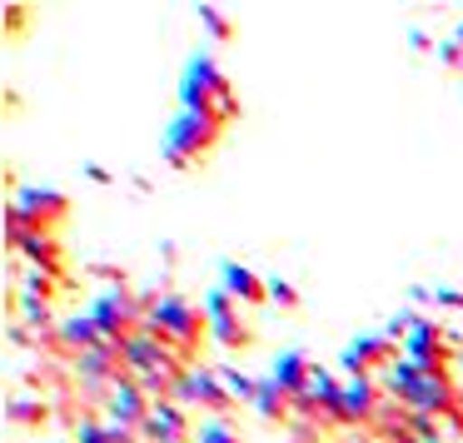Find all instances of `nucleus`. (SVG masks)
Segmentation results:
<instances>
[{
	"label": "nucleus",
	"mask_w": 463,
	"mask_h": 443,
	"mask_svg": "<svg viewBox=\"0 0 463 443\" xmlns=\"http://www.w3.org/2000/svg\"><path fill=\"white\" fill-rule=\"evenodd\" d=\"M145 329L155 334V339H165L175 353H180L190 369H200V353H204V339H214L210 334V314H204V304L184 299V294H160V299L150 304V314H145Z\"/></svg>",
	"instance_id": "obj_1"
},
{
	"label": "nucleus",
	"mask_w": 463,
	"mask_h": 443,
	"mask_svg": "<svg viewBox=\"0 0 463 443\" xmlns=\"http://www.w3.org/2000/svg\"><path fill=\"white\" fill-rule=\"evenodd\" d=\"M383 389H389V399L403 403L413 419H449V413L463 403V389L453 383V373L419 369V363H409V359L393 363Z\"/></svg>",
	"instance_id": "obj_2"
},
{
	"label": "nucleus",
	"mask_w": 463,
	"mask_h": 443,
	"mask_svg": "<svg viewBox=\"0 0 463 443\" xmlns=\"http://www.w3.org/2000/svg\"><path fill=\"white\" fill-rule=\"evenodd\" d=\"M180 110H204L230 130L240 120V95H234L230 75L214 65V55H194L180 75Z\"/></svg>",
	"instance_id": "obj_3"
},
{
	"label": "nucleus",
	"mask_w": 463,
	"mask_h": 443,
	"mask_svg": "<svg viewBox=\"0 0 463 443\" xmlns=\"http://www.w3.org/2000/svg\"><path fill=\"white\" fill-rule=\"evenodd\" d=\"M220 140H224V125L214 120V115L180 110L175 125L165 130V165H170V170H200Z\"/></svg>",
	"instance_id": "obj_4"
},
{
	"label": "nucleus",
	"mask_w": 463,
	"mask_h": 443,
	"mask_svg": "<svg viewBox=\"0 0 463 443\" xmlns=\"http://www.w3.org/2000/svg\"><path fill=\"white\" fill-rule=\"evenodd\" d=\"M11 210L21 214L25 230H45V234H61V224L71 220V194L65 190H51V184H21L11 200Z\"/></svg>",
	"instance_id": "obj_5"
},
{
	"label": "nucleus",
	"mask_w": 463,
	"mask_h": 443,
	"mask_svg": "<svg viewBox=\"0 0 463 443\" xmlns=\"http://www.w3.org/2000/svg\"><path fill=\"white\" fill-rule=\"evenodd\" d=\"M5 244H11L15 254H25V259H31V269H45V274H55V279H71V274H65V244H61V234L25 230L15 210H5Z\"/></svg>",
	"instance_id": "obj_6"
},
{
	"label": "nucleus",
	"mask_w": 463,
	"mask_h": 443,
	"mask_svg": "<svg viewBox=\"0 0 463 443\" xmlns=\"http://www.w3.org/2000/svg\"><path fill=\"white\" fill-rule=\"evenodd\" d=\"M175 403H184V409H204V419H234L240 413V403H234V393L224 389L220 369H190L180 379V389H175Z\"/></svg>",
	"instance_id": "obj_7"
},
{
	"label": "nucleus",
	"mask_w": 463,
	"mask_h": 443,
	"mask_svg": "<svg viewBox=\"0 0 463 443\" xmlns=\"http://www.w3.org/2000/svg\"><path fill=\"white\" fill-rule=\"evenodd\" d=\"M399 359H403L399 339H389V334H364V339H354L349 349H344L339 369H344V379H373L379 369L389 373Z\"/></svg>",
	"instance_id": "obj_8"
},
{
	"label": "nucleus",
	"mask_w": 463,
	"mask_h": 443,
	"mask_svg": "<svg viewBox=\"0 0 463 443\" xmlns=\"http://www.w3.org/2000/svg\"><path fill=\"white\" fill-rule=\"evenodd\" d=\"M204 314H210V334H214V344H220V349H230V353L254 349V329L244 324V304H234L224 289L204 294Z\"/></svg>",
	"instance_id": "obj_9"
},
{
	"label": "nucleus",
	"mask_w": 463,
	"mask_h": 443,
	"mask_svg": "<svg viewBox=\"0 0 463 443\" xmlns=\"http://www.w3.org/2000/svg\"><path fill=\"white\" fill-rule=\"evenodd\" d=\"M383 403L389 399H383L379 379H344V393H339V403H334L329 423H339V429H364V423L379 419Z\"/></svg>",
	"instance_id": "obj_10"
},
{
	"label": "nucleus",
	"mask_w": 463,
	"mask_h": 443,
	"mask_svg": "<svg viewBox=\"0 0 463 443\" xmlns=\"http://www.w3.org/2000/svg\"><path fill=\"white\" fill-rule=\"evenodd\" d=\"M403 359L419 363V369L449 373V334H443V324H433V319H413V324H409V334H403Z\"/></svg>",
	"instance_id": "obj_11"
},
{
	"label": "nucleus",
	"mask_w": 463,
	"mask_h": 443,
	"mask_svg": "<svg viewBox=\"0 0 463 443\" xmlns=\"http://www.w3.org/2000/svg\"><path fill=\"white\" fill-rule=\"evenodd\" d=\"M150 413H155V399L140 389V383L125 373L120 383L110 389V403H105V419L110 423H120V429H130V433H145V423H150Z\"/></svg>",
	"instance_id": "obj_12"
},
{
	"label": "nucleus",
	"mask_w": 463,
	"mask_h": 443,
	"mask_svg": "<svg viewBox=\"0 0 463 443\" xmlns=\"http://www.w3.org/2000/svg\"><path fill=\"white\" fill-rule=\"evenodd\" d=\"M194 423H200V419H194L184 403L165 399V403H155L145 433H150V443H194Z\"/></svg>",
	"instance_id": "obj_13"
},
{
	"label": "nucleus",
	"mask_w": 463,
	"mask_h": 443,
	"mask_svg": "<svg viewBox=\"0 0 463 443\" xmlns=\"http://www.w3.org/2000/svg\"><path fill=\"white\" fill-rule=\"evenodd\" d=\"M220 289L230 294L234 304H244V309L269 304V279H260V274H254L250 264H240V259H224L220 264Z\"/></svg>",
	"instance_id": "obj_14"
},
{
	"label": "nucleus",
	"mask_w": 463,
	"mask_h": 443,
	"mask_svg": "<svg viewBox=\"0 0 463 443\" xmlns=\"http://www.w3.org/2000/svg\"><path fill=\"white\" fill-rule=\"evenodd\" d=\"M5 423L21 433H41L45 423H51V399L45 393H11V403H5Z\"/></svg>",
	"instance_id": "obj_15"
},
{
	"label": "nucleus",
	"mask_w": 463,
	"mask_h": 443,
	"mask_svg": "<svg viewBox=\"0 0 463 443\" xmlns=\"http://www.w3.org/2000/svg\"><path fill=\"white\" fill-rule=\"evenodd\" d=\"M269 379L279 383L284 393H294V399H299V393L309 389V379H314V363H309V353H299V349H284L279 359H274Z\"/></svg>",
	"instance_id": "obj_16"
},
{
	"label": "nucleus",
	"mask_w": 463,
	"mask_h": 443,
	"mask_svg": "<svg viewBox=\"0 0 463 443\" xmlns=\"http://www.w3.org/2000/svg\"><path fill=\"white\" fill-rule=\"evenodd\" d=\"M254 409H260L269 423H284V429L299 419V413H294V393H284L274 379H260V399H254Z\"/></svg>",
	"instance_id": "obj_17"
},
{
	"label": "nucleus",
	"mask_w": 463,
	"mask_h": 443,
	"mask_svg": "<svg viewBox=\"0 0 463 443\" xmlns=\"http://www.w3.org/2000/svg\"><path fill=\"white\" fill-rule=\"evenodd\" d=\"M194 443H244L234 419H200L194 423Z\"/></svg>",
	"instance_id": "obj_18"
},
{
	"label": "nucleus",
	"mask_w": 463,
	"mask_h": 443,
	"mask_svg": "<svg viewBox=\"0 0 463 443\" xmlns=\"http://www.w3.org/2000/svg\"><path fill=\"white\" fill-rule=\"evenodd\" d=\"M220 379H224V389L234 393V403H254V399H260V379L240 373L234 363H220Z\"/></svg>",
	"instance_id": "obj_19"
},
{
	"label": "nucleus",
	"mask_w": 463,
	"mask_h": 443,
	"mask_svg": "<svg viewBox=\"0 0 463 443\" xmlns=\"http://www.w3.org/2000/svg\"><path fill=\"white\" fill-rule=\"evenodd\" d=\"M200 25L214 35V41H234V21L224 11H214V5H200Z\"/></svg>",
	"instance_id": "obj_20"
},
{
	"label": "nucleus",
	"mask_w": 463,
	"mask_h": 443,
	"mask_svg": "<svg viewBox=\"0 0 463 443\" xmlns=\"http://www.w3.org/2000/svg\"><path fill=\"white\" fill-rule=\"evenodd\" d=\"M269 304H279V309H299V289L284 279H269Z\"/></svg>",
	"instance_id": "obj_21"
},
{
	"label": "nucleus",
	"mask_w": 463,
	"mask_h": 443,
	"mask_svg": "<svg viewBox=\"0 0 463 443\" xmlns=\"http://www.w3.org/2000/svg\"><path fill=\"white\" fill-rule=\"evenodd\" d=\"M21 25H25V5H5V31H21Z\"/></svg>",
	"instance_id": "obj_22"
}]
</instances>
